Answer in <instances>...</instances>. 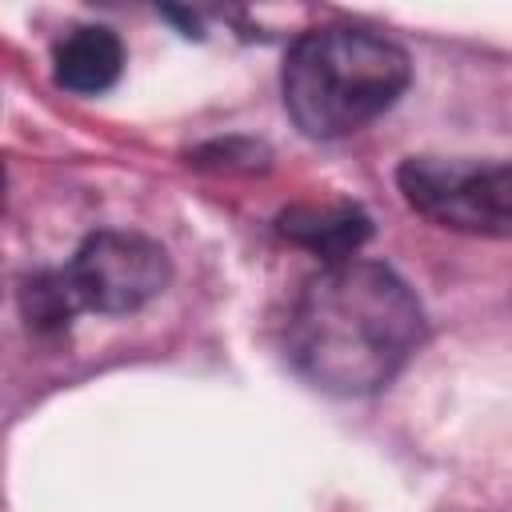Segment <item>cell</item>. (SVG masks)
Instances as JSON below:
<instances>
[{"instance_id":"1","label":"cell","mask_w":512,"mask_h":512,"mask_svg":"<svg viewBox=\"0 0 512 512\" xmlns=\"http://www.w3.org/2000/svg\"><path fill=\"white\" fill-rule=\"evenodd\" d=\"M424 316L408 284L376 260L324 264L288 316V356L304 380L336 396L384 388L416 352Z\"/></svg>"},{"instance_id":"2","label":"cell","mask_w":512,"mask_h":512,"mask_svg":"<svg viewBox=\"0 0 512 512\" xmlns=\"http://www.w3.org/2000/svg\"><path fill=\"white\" fill-rule=\"evenodd\" d=\"M408 52L368 28H312L284 60V108L304 136L332 140L372 124L408 88Z\"/></svg>"},{"instance_id":"3","label":"cell","mask_w":512,"mask_h":512,"mask_svg":"<svg viewBox=\"0 0 512 512\" xmlns=\"http://www.w3.org/2000/svg\"><path fill=\"white\" fill-rule=\"evenodd\" d=\"M404 200L464 236H512V160L412 156L396 172Z\"/></svg>"},{"instance_id":"4","label":"cell","mask_w":512,"mask_h":512,"mask_svg":"<svg viewBox=\"0 0 512 512\" xmlns=\"http://www.w3.org/2000/svg\"><path fill=\"white\" fill-rule=\"evenodd\" d=\"M84 312H136L168 284V252L140 232H96L64 268Z\"/></svg>"},{"instance_id":"5","label":"cell","mask_w":512,"mask_h":512,"mask_svg":"<svg viewBox=\"0 0 512 512\" xmlns=\"http://www.w3.org/2000/svg\"><path fill=\"white\" fill-rule=\"evenodd\" d=\"M124 68V48H120V36L112 28H100V24H84V28H72L56 52H52V72H56V84L68 88V92H80V96H96V92H108L116 84Z\"/></svg>"},{"instance_id":"6","label":"cell","mask_w":512,"mask_h":512,"mask_svg":"<svg viewBox=\"0 0 512 512\" xmlns=\"http://www.w3.org/2000/svg\"><path fill=\"white\" fill-rule=\"evenodd\" d=\"M280 232L336 264L352 260L356 248L368 240V216L352 204H304L280 216Z\"/></svg>"},{"instance_id":"7","label":"cell","mask_w":512,"mask_h":512,"mask_svg":"<svg viewBox=\"0 0 512 512\" xmlns=\"http://www.w3.org/2000/svg\"><path fill=\"white\" fill-rule=\"evenodd\" d=\"M20 304H24L28 324L40 328V332H60V328H68V320L76 312H84L80 300H76V292H72V284H68V272L64 268L60 272H40V276L24 280Z\"/></svg>"}]
</instances>
